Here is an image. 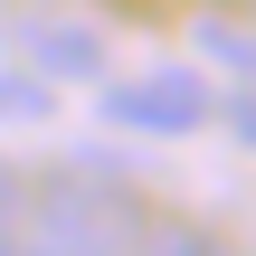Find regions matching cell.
<instances>
[{
    "label": "cell",
    "instance_id": "1",
    "mask_svg": "<svg viewBox=\"0 0 256 256\" xmlns=\"http://www.w3.org/2000/svg\"><path fill=\"white\" fill-rule=\"evenodd\" d=\"M124 180V171H114ZM95 171H57V180H28L19 171V200H10V247L28 256H114V247H180V228H162L133 190H114Z\"/></svg>",
    "mask_w": 256,
    "mask_h": 256
},
{
    "label": "cell",
    "instance_id": "2",
    "mask_svg": "<svg viewBox=\"0 0 256 256\" xmlns=\"http://www.w3.org/2000/svg\"><path fill=\"white\" fill-rule=\"evenodd\" d=\"M209 114H218V95L190 66H152V76H114L104 86V124H124V133H200Z\"/></svg>",
    "mask_w": 256,
    "mask_h": 256
},
{
    "label": "cell",
    "instance_id": "3",
    "mask_svg": "<svg viewBox=\"0 0 256 256\" xmlns=\"http://www.w3.org/2000/svg\"><path fill=\"white\" fill-rule=\"evenodd\" d=\"M19 57H28L38 76H95V66H104V38L76 28V19H28V28H19Z\"/></svg>",
    "mask_w": 256,
    "mask_h": 256
},
{
    "label": "cell",
    "instance_id": "4",
    "mask_svg": "<svg viewBox=\"0 0 256 256\" xmlns=\"http://www.w3.org/2000/svg\"><path fill=\"white\" fill-rule=\"evenodd\" d=\"M48 114H57V76L0 66V124H48Z\"/></svg>",
    "mask_w": 256,
    "mask_h": 256
},
{
    "label": "cell",
    "instance_id": "5",
    "mask_svg": "<svg viewBox=\"0 0 256 256\" xmlns=\"http://www.w3.org/2000/svg\"><path fill=\"white\" fill-rule=\"evenodd\" d=\"M10 200H19V171H0V247H10Z\"/></svg>",
    "mask_w": 256,
    "mask_h": 256
},
{
    "label": "cell",
    "instance_id": "6",
    "mask_svg": "<svg viewBox=\"0 0 256 256\" xmlns=\"http://www.w3.org/2000/svg\"><path fill=\"white\" fill-rule=\"evenodd\" d=\"M228 124H238V133H247V142H256V104H228Z\"/></svg>",
    "mask_w": 256,
    "mask_h": 256
}]
</instances>
